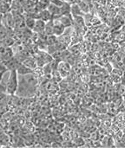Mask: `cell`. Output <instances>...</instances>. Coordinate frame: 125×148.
Returning <instances> with one entry per match:
<instances>
[{"label": "cell", "instance_id": "cell-1", "mask_svg": "<svg viewBox=\"0 0 125 148\" xmlns=\"http://www.w3.org/2000/svg\"><path fill=\"white\" fill-rule=\"evenodd\" d=\"M38 80L35 73L21 75L18 78V88L16 95L22 97H32L36 94Z\"/></svg>", "mask_w": 125, "mask_h": 148}, {"label": "cell", "instance_id": "cell-2", "mask_svg": "<svg viewBox=\"0 0 125 148\" xmlns=\"http://www.w3.org/2000/svg\"><path fill=\"white\" fill-rule=\"evenodd\" d=\"M6 93L10 95H16L18 88V74L16 69L10 71V76L5 84Z\"/></svg>", "mask_w": 125, "mask_h": 148}, {"label": "cell", "instance_id": "cell-3", "mask_svg": "<svg viewBox=\"0 0 125 148\" xmlns=\"http://www.w3.org/2000/svg\"><path fill=\"white\" fill-rule=\"evenodd\" d=\"M52 23H53V35H55L56 36H62L65 30V27L61 23V22L57 17L54 18L52 20Z\"/></svg>", "mask_w": 125, "mask_h": 148}, {"label": "cell", "instance_id": "cell-4", "mask_svg": "<svg viewBox=\"0 0 125 148\" xmlns=\"http://www.w3.org/2000/svg\"><path fill=\"white\" fill-rule=\"evenodd\" d=\"M70 65L66 62H61L60 63H58V67H57V69H58V72L60 73L61 76L62 77H65L67 76V75L69 74L70 72Z\"/></svg>", "mask_w": 125, "mask_h": 148}, {"label": "cell", "instance_id": "cell-5", "mask_svg": "<svg viewBox=\"0 0 125 148\" xmlns=\"http://www.w3.org/2000/svg\"><path fill=\"white\" fill-rule=\"evenodd\" d=\"M38 19H41L42 21H44L45 23H48V22L53 20V16L49 12V10L46 9V10H42L38 13Z\"/></svg>", "mask_w": 125, "mask_h": 148}, {"label": "cell", "instance_id": "cell-6", "mask_svg": "<svg viewBox=\"0 0 125 148\" xmlns=\"http://www.w3.org/2000/svg\"><path fill=\"white\" fill-rule=\"evenodd\" d=\"M47 10H49V12L51 14V16H53V19L54 18H57L58 16H61V12H60V7L53 4V3H50V5L48 6Z\"/></svg>", "mask_w": 125, "mask_h": 148}, {"label": "cell", "instance_id": "cell-7", "mask_svg": "<svg viewBox=\"0 0 125 148\" xmlns=\"http://www.w3.org/2000/svg\"><path fill=\"white\" fill-rule=\"evenodd\" d=\"M59 19V21L61 22V23L65 27V28H68L70 26H71L72 24V16H60L57 17Z\"/></svg>", "mask_w": 125, "mask_h": 148}, {"label": "cell", "instance_id": "cell-8", "mask_svg": "<svg viewBox=\"0 0 125 148\" xmlns=\"http://www.w3.org/2000/svg\"><path fill=\"white\" fill-rule=\"evenodd\" d=\"M45 24L46 23L42 21L41 19H37L36 23H35V26L33 28L34 31L37 33H41L44 32V29H45Z\"/></svg>", "mask_w": 125, "mask_h": 148}, {"label": "cell", "instance_id": "cell-9", "mask_svg": "<svg viewBox=\"0 0 125 148\" xmlns=\"http://www.w3.org/2000/svg\"><path fill=\"white\" fill-rule=\"evenodd\" d=\"M17 72L18 75H27V74H30V73H33L34 71L32 69H30V68H28L27 66H25L23 63H21L18 68L17 69Z\"/></svg>", "mask_w": 125, "mask_h": 148}, {"label": "cell", "instance_id": "cell-10", "mask_svg": "<svg viewBox=\"0 0 125 148\" xmlns=\"http://www.w3.org/2000/svg\"><path fill=\"white\" fill-rule=\"evenodd\" d=\"M70 9H71V5L67 3V2H64L63 5L60 7V12H61V16H71L70 14Z\"/></svg>", "mask_w": 125, "mask_h": 148}, {"label": "cell", "instance_id": "cell-11", "mask_svg": "<svg viewBox=\"0 0 125 148\" xmlns=\"http://www.w3.org/2000/svg\"><path fill=\"white\" fill-rule=\"evenodd\" d=\"M83 10L81 9V7L77 4V3H74L71 5V9H70V14L73 17L75 16H83Z\"/></svg>", "mask_w": 125, "mask_h": 148}, {"label": "cell", "instance_id": "cell-12", "mask_svg": "<svg viewBox=\"0 0 125 148\" xmlns=\"http://www.w3.org/2000/svg\"><path fill=\"white\" fill-rule=\"evenodd\" d=\"M10 3L3 2V0H0V13L1 14H5L9 11L10 10Z\"/></svg>", "mask_w": 125, "mask_h": 148}, {"label": "cell", "instance_id": "cell-13", "mask_svg": "<svg viewBox=\"0 0 125 148\" xmlns=\"http://www.w3.org/2000/svg\"><path fill=\"white\" fill-rule=\"evenodd\" d=\"M50 3V0H38L37 1V6L40 10H46L48 6Z\"/></svg>", "mask_w": 125, "mask_h": 148}, {"label": "cell", "instance_id": "cell-14", "mask_svg": "<svg viewBox=\"0 0 125 148\" xmlns=\"http://www.w3.org/2000/svg\"><path fill=\"white\" fill-rule=\"evenodd\" d=\"M36 18L34 17H31V16H29L28 18L25 19V23L26 25L28 26V28L30 29H33L34 26H35V23H36Z\"/></svg>", "mask_w": 125, "mask_h": 148}, {"label": "cell", "instance_id": "cell-15", "mask_svg": "<svg viewBox=\"0 0 125 148\" xmlns=\"http://www.w3.org/2000/svg\"><path fill=\"white\" fill-rule=\"evenodd\" d=\"M64 2V0H50V3H53L58 7H61L63 5Z\"/></svg>", "mask_w": 125, "mask_h": 148}, {"label": "cell", "instance_id": "cell-16", "mask_svg": "<svg viewBox=\"0 0 125 148\" xmlns=\"http://www.w3.org/2000/svg\"><path fill=\"white\" fill-rule=\"evenodd\" d=\"M0 93L1 94H5L6 93V86L2 84L1 82H0Z\"/></svg>", "mask_w": 125, "mask_h": 148}, {"label": "cell", "instance_id": "cell-17", "mask_svg": "<svg viewBox=\"0 0 125 148\" xmlns=\"http://www.w3.org/2000/svg\"><path fill=\"white\" fill-rule=\"evenodd\" d=\"M4 73H5V72H3V71H0V82H1L2 80H3V76Z\"/></svg>", "mask_w": 125, "mask_h": 148}, {"label": "cell", "instance_id": "cell-18", "mask_svg": "<svg viewBox=\"0 0 125 148\" xmlns=\"http://www.w3.org/2000/svg\"><path fill=\"white\" fill-rule=\"evenodd\" d=\"M123 32L125 34V24L123 26Z\"/></svg>", "mask_w": 125, "mask_h": 148}, {"label": "cell", "instance_id": "cell-19", "mask_svg": "<svg viewBox=\"0 0 125 148\" xmlns=\"http://www.w3.org/2000/svg\"><path fill=\"white\" fill-rule=\"evenodd\" d=\"M0 14H1V13H0Z\"/></svg>", "mask_w": 125, "mask_h": 148}]
</instances>
